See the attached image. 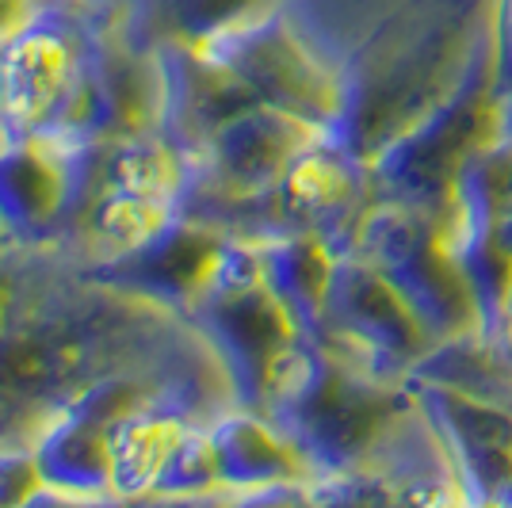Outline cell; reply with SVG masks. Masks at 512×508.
Instances as JSON below:
<instances>
[{
  "label": "cell",
  "instance_id": "obj_1",
  "mask_svg": "<svg viewBox=\"0 0 512 508\" xmlns=\"http://www.w3.org/2000/svg\"><path fill=\"white\" fill-rule=\"evenodd\" d=\"M478 43L474 0L409 4L341 73V107L325 127V142L367 165L390 138L448 100Z\"/></svg>",
  "mask_w": 512,
  "mask_h": 508
},
{
  "label": "cell",
  "instance_id": "obj_2",
  "mask_svg": "<svg viewBox=\"0 0 512 508\" xmlns=\"http://www.w3.org/2000/svg\"><path fill=\"white\" fill-rule=\"evenodd\" d=\"M413 405L409 379H379L321 340L302 337L279 360L260 413L299 447L318 478L371 463Z\"/></svg>",
  "mask_w": 512,
  "mask_h": 508
},
{
  "label": "cell",
  "instance_id": "obj_3",
  "mask_svg": "<svg viewBox=\"0 0 512 508\" xmlns=\"http://www.w3.org/2000/svg\"><path fill=\"white\" fill-rule=\"evenodd\" d=\"M497 142V92H493L490 27L470 58L463 81L444 104L390 138L371 161L367 180L375 199H394L432 214H451L455 176L474 149Z\"/></svg>",
  "mask_w": 512,
  "mask_h": 508
},
{
  "label": "cell",
  "instance_id": "obj_4",
  "mask_svg": "<svg viewBox=\"0 0 512 508\" xmlns=\"http://www.w3.org/2000/svg\"><path fill=\"white\" fill-rule=\"evenodd\" d=\"M448 218L451 214L375 199L360 218V230L348 249L371 260L406 295L432 340H451L482 329L478 298L451 249Z\"/></svg>",
  "mask_w": 512,
  "mask_h": 508
},
{
  "label": "cell",
  "instance_id": "obj_5",
  "mask_svg": "<svg viewBox=\"0 0 512 508\" xmlns=\"http://www.w3.org/2000/svg\"><path fill=\"white\" fill-rule=\"evenodd\" d=\"M379 379H406L436 340L390 279L360 253H341L318 337Z\"/></svg>",
  "mask_w": 512,
  "mask_h": 508
},
{
  "label": "cell",
  "instance_id": "obj_6",
  "mask_svg": "<svg viewBox=\"0 0 512 508\" xmlns=\"http://www.w3.org/2000/svg\"><path fill=\"white\" fill-rule=\"evenodd\" d=\"M199 337L211 344L234 382L237 405L264 409L279 360L302 340L299 321L287 314L264 279L237 287H207L184 314Z\"/></svg>",
  "mask_w": 512,
  "mask_h": 508
},
{
  "label": "cell",
  "instance_id": "obj_7",
  "mask_svg": "<svg viewBox=\"0 0 512 508\" xmlns=\"http://www.w3.org/2000/svg\"><path fill=\"white\" fill-rule=\"evenodd\" d=\"M199 46L253 92L256 104L291 111L321 130L337 119L341 77L329 73L276 12L230 27Z\"/></svg>",
  "mask_w": 512,
  "mask_h": 508
},
{
  "label": "cell",
  "instance_id": "obj_8",
  "mask_svg": "<svg viewBox=\"0 0 512 508\" xmlns=\"http://www.w3.org/2000/svg\"><path fill=\"white\" fill-rule=\"evenodd\" d=\"M81 58L69 0H35L31 20L0 43V142L43 134Z\"/></svg>",
  "mask_w": 512,
  "mask_h": 508
},
{
  "label": "cell",
  "instance_id": "obj_9",
  "mask_svg": "<svg viewBox=\"0 0 512 508\" xmlns=\"http://www.w3.org/2000/svg\"><path fill=\"white\" fill-rule=\"evenodd\" d=\"M222 245H226V233L176 214L169 226H161L153 237H146L142 245H134L127 253L88 260L81 276L107 291L142 298V302H153L176 318H184L195 298L203 295Z\"/></svg>",
  "mask_w": 512,
  "mask_h": 508
},
{
  "label": "cell",
  "instance_id": "obj_10",
  "mask_svg": "<svg viewBox=\"0 0 512 508\" xmlns=\"http://www.w3.org/2000/svg\"><path fill=\"white\" fill-rule=\"evenodd\" d=\"M417 405L440 436L467 501H493L512 478V405L486 402L448 382L406 375Z\"/></svg>",
  "mask_w": 512,
  "mask_h": 508
},
{
  "label": "cell",
  "instance_id": "obj_11",
  "mask_svg": "<svg viewBox=\"0 0 512 508\" xmlns=\"http://www.w3.org/2000/svg\"><path fill=\"white\" fill-rule=\"evenodd\" d=\"M325 138V130L291 111L253 104L222 123L207 149L188 161V172L234 195H260L279 184L302 149Z\"/></svg>",
  "mask_w": 512,
  "mask_h": 508
},
{
  "label": "cell",
  "instance_id": "obj_12",
  "mask_svg": "<svg viewBox=\"0 0 512 508\" xmlns=\"http://www.w3.org/2000/svg\"><path fill=\"white\" fill-rule=\"evenodd\" d=\"M161 69V111L157 134L184 153V161L199 157L222 123L237 111L256 104V96L237 81L222 62H214L199 43L165 39L157 46Z\"/></svg>",
  "mask_w": 512,
  "mask_h": 508
},
{
  "label": "cell",
  "instance_id": "obj_13",
  "mask_svg": "<svg viewBox=\"0 0 512 508\" xmlns=\"http://www.w3.org/2000/svg\"><path fill=\"white\" fill-rule=\"evenodd\" d=\"M65 211L62 153L43 138L0 146V233L12 245H54Z\"/></svg>",
  "mask_w": 512,
  "mask_h": 508
},
{
  "label": "cell",
  "instance_id": "obj_14",
  "mask_svg": "<svg viewBox=\"0 0 512 508\" xmlns=\"http://www.w3.org/2000/svg\"><path fill=\"white\" fill-rule=\"evenodd\" d=\"M218 459V478L222 489L234 501L237 493L272 486V482H291V478H314L299 447L291 444L276 424L260 409L234 405L218 421L207 424Z\"/></svg>",
  "mask_w": 512,
  "mask_h": 508
},
{
  "label": "cell",
  "instance_id": "obj_15",
  "mask_svg": "<svg viewBox=\"0 0 512 508\" xmlns=\"http://www.w3.org/2000/svg\"><path fill=\"white\" fill-rule=\"evenodd\" d=\"M31 451L43 482L65 493V501H115L104 424L58 409L31 436Z\"/></svg>",
  "mask_w": 512,
  "mask_h": 508
},
{
  "label": "cell",
  "instance_id": "obj_16",
  "mask_svg": "<svg viewBox=\"0 0 512 508\" xmlns=\"http://www.w3.org/2000/svg\"><path fill=\"white\" fill-rule=\"evenodd\" d=\"M256 249H260L268 291L299 321L302 337H318L333 268H337L333 245L314 230H283L256 241Z\"/></svg>",
  "mask_w": 512,
  "mask_h": 508
},
{
  "label": "cell",
  "instance_id": "obj_17",
  "mask_svg": "<svg viewBox=\"0 0 512 508\" xmlns=\"http://www.w3.org/2000/svg\"><path fill=\"white\" fill-rule=\"evenodd\" d=\"M448 237L459 264H463L470 291L478 298L482 333L490 337L512 314V249L501 241L497 218L463 214L459 203H455V211L448 218Z\"/></svg>",
  "mask_w": 512,
  "mask_h": 508
},
{
  "label": "cell",
  "instance_id": "obj_18",
  "mask_svg": "<svg viewBox=\"0 0 512 508\" xmlns=\"http://www.w3.org/2000/svg\"><path fill=\"white\" fill-rule=\"evenodd\" d=\"M184 428L188 424L153 409V405H142L107 428V459H111L115 501L150 497L153 482H157V474H161V466H165L172 444L180 440Z\"/></svg>",
  "mask_w": 512,
  "mask_h": 508
},
{
  "label": "cell",
  "instance_id": "obj_19",
  "mask_svg": "<svg viewBox=\"0 0 512 508\" xmlns=\"http://www.w3.org/2000/svg\"><path fill=\"white\" fill-rule=\"evenodd\" d=\"M176 218V203L169 199H153V195H138V191L104 188L96 199V207L88 211L85 226L77 233V245L88 260H104V256H119L142 245L146 237L169 226Z\"/></svg>",
  "mask_w": 512,
  "mask_h": 508
},
{
  "label": "cell",
  "instance_id": "obj_20",
  "mask_svg": "<svg viewBox=\"0 0 512 508\" xmlns=\"http://www.w3.org/2000/svg\"><path fill=\"white\" fill-rule=\"evenodd\" d=\"M207 497L230 501V493L222 489V478H218L211 432L203 424H188L153 482L150 501H207Z\"/></svg>",
  "mask_w": 512,
  "mask_h": 508
},
{
  "label": "cell",
  "instance_id": "obj_21",
  "mask_svg": "<svg viewBox=\"0 0 512 508\" xmlns=\"http://www.w3.org/2000/svg\"><path fill=\"white\" fill-rule=\"evenodd\" d=\"M455 203L463 214L478 218H497L512 207V146L493 142V146L474 149L463 169L455 176Z\"/></svg>",
  "mask_w": 512,
  "mask_h": 508
},
{
  "label": "cell",
  "instance_id": "obj_22",
  "mask_svg": "<svg viewBox=\"0 0 512 508\" xmlns=\"http://www.w3.org/2000/svg\"><path fill=\"white\" fill-rule=\"evenodd\" d=\"M272 4L276 0H157V16L165 39L207 43L230 27L268 16Z\"/></svg>",
  "mask_w": 512,
  "mask_h": 508
},
{
  "label": "cell",
  "instance_id": "obj_23",
  "mask_svg": "<svg viewBox=\"0 0 512 508\" xmlns=\"http://www.w3.org/2000/svg\"><path fill=\"white\" fill-rule=\"evenodd\" d=\"M39 486H43V474L31 444H0V508L31 505Z\"/></svg>",
  "mask_w": 512,
  "mask_h": 508
},
{
  "label": "cell",
  "instance_id": "obj_24",
  "mask_svg": "<svg viewBox=\"0 0 512 508\" xmlns=\"http://www.w3.org/2000/svg\"><path fill=\"white\" fill-rule=\"evenodd\" d=\"M490 54H493V92L512 88V0H493L490 12Z\"/></svg>",
  "mask_w": 512,
  "mask_h": 508
},
{
  "label": "cell",
  "instance_id": "obj_25",
  "mask_svg": "<svg viewBox=\"0 0 512 508\" xmlns=\"http://www.w3.org/2000/svg\"><path fill=\"white\" fill-rule=\"evenodd\" d=\"M31 12H35V0H0V43L16 35L31 20Z\"/></svg>",
  "mask_w": 512,
  "mask_h": 508
},
{
  "label": "cell",
  "instance_id": "obj_26",
  "mask_svg": "<svg viewBox=\"0 0 512 508\" xmlns=\"http://www.w3.org/2000/svg\"><path fill=\"white\" fill-rule=\"evenodd\" d=\"M497 142L512 146V88L497 96Z\"/></svg>",
  "mask_w": 512,
  "mask_h": 508
},
{
  "label": "cell",
  "instance_id": "obj_27",
  "mask_svg": "<svg viewBox=\"0 0 512 508\" xmlns=\"http://www.w3.org/2000/svg\"><path fill=\"white\" fill-rule=\"evenodd\" d=\"M490 340L497 344V352H501V356L512 363V314L505 318V325H501L497 333H490Z\"/></svg>",
  "mask_w": 512,
  "mask_h": 508
},
{
  "label": "cell",
  "instance_id": "obj_28",
  "mask_svg": "<svg viewBox=\"0 0 512 508\" xmlns=\"http://www.w3.org/2000/svg\"><path fill=\"white\" fill-rule=\"evenodd\" d=\"M497 226H501V241H505V245L512 249V207L501 214V222H497Z\"/></svg>",
  "mask_w": 512,
  "mask_h": 508
},
{
  "label": "cell",
  "instance_id": "obj_29",
  "mask_svg": "<svg viewBox=\"0 0 512 508\" xmlns=\"http://www.w3.org/2000/svg\"><path fill=\"white\" fill-rule=\"evenodd\" d=\"M497 505H512V478H509V486L501 489V497H497Z\"/></svg>",
  "mask_w": 512,
  "mask_h": 508
},
{
  "label": "cell",
  "instance_id": "obj_30",
  "mask_svg": "<svg viewBox=\"0 0 512 508\" xmlns=\"http://www.w3.org/2000/svg\"><path fill=\"white\" fill-rule=\"evenodd\" d=\"M4 249H12V241H8L4 233H0V253H4Z\"/></svg>",
  "mask_w": 512,
  "mask_h": 508
},
{
  "label": "cell",
  "instance_id": "obj_31",
  "mask_svg": "<svg viewBox=\"0 0 512 508\" xmlns=\"http://www.w3.org/2000/svg\"><path fill=\"white\" fill-rule=\"evenodd\" d=\"M0 146H4V142H0Z\"/></svg>",
  "mask_w": 512,
  "mask_h": 508
}]
</instances>
